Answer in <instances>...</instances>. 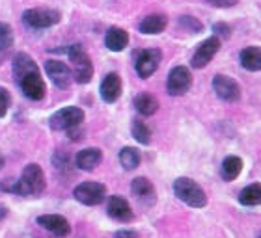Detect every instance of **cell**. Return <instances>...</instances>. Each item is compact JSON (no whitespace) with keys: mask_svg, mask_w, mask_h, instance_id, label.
<instances>
[{"mask_svg":"<svg viewBox=\"0 0 261 238\" xmlns=\"http://www.w3.org/2000/svg\"><path fill=\"white\" fill-rule=\"evenodd\" d=\"M47 183H45V173L41 166L38 164H28L22 169V175L19 181H10V184H0V190L11 192L17 195H39L45 190Z\"/></svg>","mask_w":261,"mask_h":238,"instance_id":"6da1fadb","label":"cell"},{"mask_svg":"<svg viewBox=\"0 0 261 238\" xmlns=\"http://www.w3.org/2000/svg\"><path fill=\"white\" fill-rule=\"evenodd\" d=\"M174 194L177 195V199L183 201L185 205L192 206V209H203V206L207 205L205 192H203V188H201L198 183H194L192 178H187V177L175 178Z\"/></svg>","mask_w":261,"mask_h":238,"instance_id":"7a4b0ae2","label":"cell"},{"mask_svg":"<svg viewBox=\"0 0 261 238\" xmlns=\"http://www.w3.org/2000/svg\"><path fill=\"white\" fill-rule=\"evenodd\" d=\"M67 56L73 64V80L79 84H88L93 76V64L82 45H71L67 49Z\"/></svg>","mask_w":261,"mask_h":238,"instance_id":"3957f363","label":"cell"},{"mask_svg":"<svg viewBox=\"0 0 261 238\" xmlns=\"http://www.w3.org/2000/svg\"><path fill=\"white\" fill-rule=\"evenodd\" d=\"M62 19L60 11L50 10V8H32L22 13V22L28 28L34 30H43V28H50L58 24Z\"/></svg>","mask_w":261,"mask_h":238,"instance_id":"277c9868","label":"cell"},{"mask_svg":"<svg viewBox=\"0 0 261 238\" xmlns=\"http://www.w3.org/2000/svg\"><path fill=\"white\" fill-rule=\"evenodd\" d=\"M84 121V110L79 106H65L50 115L49 125L53 130H69L73 127H81Z\"/></svg>","mask_w":261,"mask_h":238,"instance_id":"5b68a950","label":"cell"},{"mask_svg":"<svg viewBox=\"0 0 261 238\" xmlns=\"http://www.w3.org/2000/svg\"><path fill=\"white\" fill-rule=\"evenodd\" d=\"M73 197L82 205H101L107 197V186L101 183H81L73 190Z\"/></svg>","mask_w":261,"mask_h":238,"instance_id":"8992f818","label":"cell"},{"mask_svg":"<svg viewBox=\"0 0 261 238\" xmlns=\"http://www.w3.org/2000/svg\"><path fill=\"white\" fill-rule=\"evenodd\" d=\"M192 86V75L189 67L185 65H177L170 71L168 80H166V92L172 95V97H181L185 95Z\"/></svg>","mask_w":261,"mask_h":238,"instance_id":"52a82bcc","label":"cell"},{"mask_svg":"<svg viewBox=\"0 0 261 238\" xmlns=\"http://www.w3.org/2000/svg\"><path fill=\"white\" fill-rule=\"evenodd\" d=\"M213 90L217 93V97L226 103H237L241 99V87L231 76L217 75L213 78Z\"/></svg>","mask_w":261,"mask_h":238,"instance_id":"ba28073f","label":"cell"},{"mask_svg":"<svg viewBox=\"0 0 261 238\" xmlns=\"http://www.w3.org/2000/svg\"><path fill=\"white\" fill-rule=\"evenodd\" d=\"M19 86H21L22 93L28 99H32V101H41L45 97V93H47V86H45V80L41 73H39V69L22 76L19 80Z\"/></svg>","mask_w":261,"mask_h":238,"instance_id":"9c48e42d","label":"cell"},{"mask_svg":"<svg viewBox=\"0 0 261 238\" xmlns=\"http://www.w3.org/2000/svg\"><path fill=\"white\" fill-rule=\"evenodd\" d=\"M45 73H47V76L50 78V82H53L56 87H60V90L69 87L71 82H73V71H71L64 62H60V60H49V62L45 64Z\"/></svg>","mask_w":261,"mask_h":238,"instance_id":"30bf717a","label":"cell"},{"mask_svg":"<svg viewBox=\"0 0 261 238\" xmlns=\"http://www.w3.org/2000/svg\"><path fill=\"white\" fill-rule=\"evenodd\" d=\"M161 60H163V52L159 49H146L142 50L138 58H136V73L140 78H149V76L159 69L161 65Z\"/></svg>","mask_w":261,"mask_h":238,"instance_id":"8fae6325","label":"cell"},{"mask_svg":"<svg viewBox=\"0 0 261 238\" xmlns=\"http://www.w3.org/2000/svg\"><path fill=\"white\" fill-rule=\"evenodd\" d=\"M218 50H220V39L217 36H213V38H207L203 43H200V47L196 49L194 56H192V67L194 69H203L213 58L217 54Z\"/></svg>","mask_w":261,"mask_h":238,"instance_id":"7c38bea8","label":"cell"},{"mask_svg":"<svg viewBox=\"0 0 261 238\" xmlns=\"http://www.w3.org/2000/svg\"><path fill=\"white\" fill-rule=\"evenodd\" d=\"M130 192L136 197V201L144 206H153L157 201V192L151 181H147L146 177H136L130 184Z\"/></svg>","mask_w":261,"mask_h":238,"instance_id":"4fadbf2b","label":"cell"},{"mask_svg":"<svg viewBox=\"0 0 261 238\" xmlns=\"http://www.w3.org/2000/svg\"><path fill=\"white\" fill-rule=\"evenodd\" d=\"M38 225L43 227L45 231L53 233L55 236L64 238L71 233L69 222L64 216H60V214H43V216H38Z\"/></svg>","mask_w":261,"mask_h":238,"instance_id":"5bb4252c","label":"cell"},{"mask_svg":"<svg viewBox=\"0 0 261 238\" xmlns=\"http://www.w3.org/2000/svg\"><path fill=\"white\" fill-rule=\"evenodd\" d=\"M107 212H109V216L112 218V220L121 222V223H127L135 218L129 201L123 199L121 195H110L109 205H107Z\"/></svg>","mask_w":261,"mask_h":238,"instance_id":"9a60e30c","label":"cell"},{"mask_svg":"<svg viewBox=\"0 0 261 238\" xmlns=\"http://www.w3.org/2000/svg\"><path fill=\"white\" fill-rule=\"evenodd\" d=\"M99 93H101V99L105 103H116L121 95V78L118 73H109L105 76L103 82H101V87H99Z\"/></svg>","mask_w":261,"mask_h":238,"instance_id":"2e32d148","label":"cell"},{"mask_svg":"<svg viewBox=\"0 0 261 238\" xmlns=\"http://www.w3.org/2000/svg\"><path fill=\"white\" fill-rule=\"evenodd\" d=\"M101 160H103V151L97 147H88L75 157V166L82 171H93L101 164Z\"/></svg>","mask_w":261,"mask_h":238,"instance_id":"e0dca14e","label":"cell"},{"mask_svg":"<svg viewBox=\"0 0 261 238\" xmlns=\"http://www.w3.org/2000/svg\"><path fill=\"white\" fill-rule=\"evenodd\" d=\"M168 24V17L163 13H151V15L144 17L138 24V30L146 36H157V34L164 32V28Z\"/></svg>","mask_w":261,"mask_h":238,"instance_id":"ac0fdd59","label":"cell"},{"mask_svg":"<svg viewBox=\"0 0 261 238\" xmlns=\"http://www.w3.org/2000/svg\"><path fill=\"white\" fill-rule=\"evenodd\" d=\"M105 45L112 52H121L129 45V34L123 28H118V26L109 28V32L105 36Z\"/></svg>","mask_w":261,"mask_h":238,"instance_id":"d6986e66","label":"cell"},{"mask_svg":"<svg viewBox=\"0 0 261 238\" xmlns=\"http://www.w3.org/2000/svg\"><path fill=\"white\" fill-rule=\"evenodd\" d=\"M39 69L38 64L34 62L32 56H28L27 52H19V54L13 58V76H15V80L19 82L24 75L28 73H32V71Z\"/></svg>","mask_w":261,"mask_h":238,"instance_id":"ffe728a7","label":"cell"},{"mask_svg":"<svg viewBox=\"0 0 261 238\" xmlns=\"http://www.w3.org/2000/svg\"><path fill=\"white\" fill-rule=\"evenodd\" d=\"M133 104H135L136 112L146 115V117L153 115L159 110V101L153 97L151 93H138L135 97V101H133Z\"/></svg>","mask_w":261,"mask_h":238,"instance_id":"44dd1931","label":"cell"},{"mask_svg":"<svg viewBox=\"0 0 261 238\" xmlns=\"http://www.w3.org/2000/svg\"><path fill=\"white\" fill-rule=\"evenodd\" d=\"M241 65L245 67L246 71H261V49L257 47H246V49L241 50Z\"/></svg>","mask_w":261,"mask_h":238,"instance_id":"7402d4cb","label":"cell"},{"mask_svg":"<svg viewBox=\"0 0 261 238\" xmlns=\"http://www.w3.org/2000/svg\"><path fill=\"white\" fill-rule=\"evenodd\" d=\"M243 171V160L239 157H226L222 162V168H220V175H222L224 181H235L239 177V173Z\"/></svg>","mask_w":261,"mask_h":238,"instance_id":"603a6c76","label":"cell"},{"mask_svg":"<svg viewBox=\"0 0 261 238\" xmlns=\"http://www.w3.org/2000/svg\"><path fill=\"white\" fill-rule=\"evenodd\" d=\"M239 203H241V205H245V206L261 205V184L259 183L248 184L246 188L241 190Z\"/></svg>","mask_w":261,"mask_h":238,"instance_id":"cb8c5ba5","label":"cell"},{"mask_svg":"<svg viewBox=\"0 0 261 238\" xmlns=\"http://www.w3.org/2000/svg\"><path fill=\"white\" fill-rule=\"evenodd\" d=\"M140 160H142L140 153H138V149H135V147H123L120 151V164L127 171H133V169L138 168V166H140Z\"/></svg>","mask_w":261,"mask_h":238,"instance_id":"d4e9b609","label":"cell"},{"mask_svg":"<svg viewBox=\"0 0 261 238\" xmlns=\"http://www.w3.org/2000/svg\"><path fill=\"white\" fill-rule=\"evenodd\" d=\"M130 132H133V138H135L138 143L142 145H149V141H151V130L147 127L142 119H133V123H130Z\"/></svg>","mask_w":261,"mask_h":238,"instance_id":"484cf974","label":"cell"},{"mask_svg":"<svg viewBox=\"0 0 261 238\" xmlns=\"http://www.w3.org/2000/svg\"><path fill=\"white\" fill-rule=\"evenodd\" d=\"M13 41H15V38H13L11 26L0 21V49L8 50L10 47H13Z\"/></svg>","mask_w":261,"mask_h":238,"instance_id":"4316f807","label":"cell"},{"mask_svg":"<svg viewBox=\"0 0 261 238\" xmlns=\"http://www.w3.org/2000/svg\"><path fill=\"white\" fill-rule=\"evenodd\" d=\"M179 24L185 28V30H189V32H192V34H198V32H201V30H203V24H201L198 19H194V17H191V15L181 17Z\"/></svg>","mask_w":261,"mask_h":238,"instance_id":"83f0119b","label":"cell"},{"mask_svg":"<svg viewBox=\"0 0 261 238\" xmlns=\"http://www.w3.org/2000/svg\"><path fill=\"white\" fill-rule=\"evenodd\" d=\"M11 106V95L6 87L0 86V117H4L8 114V110Z\"/></svg>","mask_w":261,"mask_h":238,"instance_id":"f1b7e54d","label":"cell"},{"mask_svg":"<svg viewBox=\"0 0 261 238\" xmlns=\"http://www.w3.org/2000/svg\"><path fill=\"white\" fill-rule=\"evenodd\" d=\"M205 2L213 8H233L239 4V0H205Z\"/></svg>","mask_w":261,"mask_h":238,"instance_id":"f546056e","label":"cell"},{"mask_svg":"<svg viewBox=\"0 0 261 238\" xmlns=\"http://www.w3.org/2000/svg\"><path fill=\"white\" fill-rule=\"evenodd\" d=\"M53 162H55L56 169H64L65 166H67V162H69V158H67V155H64V153H56L55 158H53Z\"/></svg>","mask_w":261,"mask_h":238,"instance_id":"4dcf8cb0","label":"cell"},{"mask_svg":"<svg viewBox=\"0 0 261 238\" xmlns=\"http://www.w3.org/2000/svg\"><path fill=\"white\" fill-rule=\"evenodd\" d=\"M213 32H217V36H222V38H229V26L228 24H224V22H217V24H213Z\"/></svg>","mask_w":261,"mask_h":238,"instance_id":"1f68e13d","label":"cell"},{"mask_svg":"<svg viewBox=\"0 0 261 238\" xmlns=\"http://www.w3.org/2000/svg\"><path fill=\"white\" fill-rule=\"evenodd\" d=\"M114 238H138V234L135 231H129V229H121L114 234Z\"/></svg>","mask_w":261,"mask_h":238,"instance_id":"d6a6232c","label":"cell"},{"mask_svg":"<svg viewBox=\"0 0 261 238\" xmlns=\"http://www.w3.org/2000/svg\"><path fill=\"white\" fill-rule=\"evenodd\" d=\"M6 216H8V209H6L4 205H0V222H2Z\"/></svg>","mask_w":261,"mask_h":238,"instance_id":"836d02e7","label":"cell"},{"mask_svg":"<svg viewBox=\"0 0 261 238\" xmlns=\"http://www.w3.org/2000/svg\"><path fill=\"white\" fill-rule=\"evenodd\" d=\"M4 60H6V50H4V49H0V65L4 64Z\"/></svg>","mask_w":261,"mask_h":238,"instance_id":"e575fe53","label":"cell"},{"mask_svg":"<svg viewBox=\"0 0 261 238\" xmlns=\"http://www.w3.org/2000/svg\"><path fill=\"white\" fill-rule=\"evenodd\" d=\"M2 166H4V157L0 155V169H2Z\"/></svg>","mask_w":261,"mask_h":238,"instance_id":"d590c367","label":"cell"},{"mask_svg":"<svg viewBox=\"0 0 261 238\" xmlns=\"http://www.w3.org/2000/svg\"><path fill=\"white\" fill-rule=\"evenodd\" d=\"M259 238H261V234H259Z\"/></svg>","mask_w":261,"mask_h":238,"instance_id":"8d00e7d4","label":"cell"}]
</instances>
